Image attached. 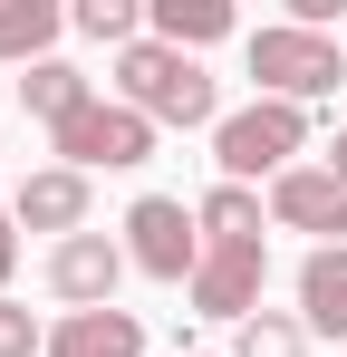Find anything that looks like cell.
<instances>
[{
	"label": "cell",
	"mask_w": 347,
	"mask_h": 357,
	"mask_svg": "<svg viewBox=\"0 0 347 357\" xmlns=\"http://www.w3.org/2000/svg\"><path fill=\"white\" fill-rule=\"evenodd\" d=\"M241 59H251V77H261V97H280V107H309V97H338L347 87V49L328 39V29L270 20V29L241 39Z\"/></svg>",
	"instance_id": "1"
},
{
	"label": "cell",
	"mask_w": 347,
	"mask_h": 357,
	"mask_svg": "<svg viewBox=\"0 0 347 357\" xmlns=\"http://www.w3.org/2000/svg\"><path fill=\"white\" fill-rule=\"evenodd\" d=\"M116 97H125L135 116H155V126H222L213 116L203 59H183V49H164V39H135V49L116 59Z\"/></svg>",
	"instance_id": "2"
},
{
	"label": "cell",
	"mask_w": 347,
	"mask_h": 357,
	"mask_svg": "<svg viewBox=\"0 0 347 357\" xmlns=\"http://www.w3.org/2000/svg\"><path fill=\"white\" fill-rule=\"evenodd\" d=\"M309 145V107H280V97H251L241 116L213 126V165H222V183H280L289 174V155Z\"/></svg>",
	"instance_id": "3"
},
{
	"label": "cell",
	"mask_w": 347,
	"mask_h": 357,
	"mask_svg": "<svg viewBox=\"0 0 347 357\" xmlns=\"http://www.w3.org/2000/svg\"><path fill=\"white\" fill-rule=\"evenodd\" d=\"M125 261H135L145 280H183V290H193V271H203V213L174 203V193H135V213H125Z\"/></svg>",
	"instance_id": "4"
},
{
	"label": "cell",
	"mask_w": 347,
	"mask_h": 357,
	"mask_svg": "<svg viewBox=\"0 0 347 357\" xmlns=\"http://www.w3.org/2000/svg\"><path fill=\"white\" fill-rule=\"evenodd\" d=\"M49 145L68 155V174H97V165L125 174V165H145V155H155V116H135L125 97H97V107H77V116L58 126Z\"/></svg>",
	"instance_id": "5"
},
{
	"label": "cell",
	"mask_w": 347,
	"mask_h": 357,
	"mask_svg": "<svg viewBox=\"0 0 347 357\" xmlns=\"http://www.w3.org/2000/svg\"><path fill=\"white\" fill-rule=\"evenodd\" d=\"M261 290H270V251L261 241H203V271H193V309L203 319H261Z\"/></svg>",
	"instance_id": "6"
},
{
	"label": "cell",
	"mask_w": 347,
	"mask_h": 357,
	"mask_svg": "<svg viewBox=\"0 0 347 357\" xmlns=\"http://www.w3.org/2000/svg\"><path fill=\"white\" fill-rule=\"evenodd\" d=\"M270 222L280 232H318V251H347V183L328 165H289L270 183Z\"/></svg>",
	"instance_id": "7"
},
{
	"label": "cell",
	"mask_w": 347,
	"mask_h": 357,
	"mask_svg": "<svg viewBox=\"0 0 347 357\" xmlns=\"http://www.w3.org/2000/svg\"><path fill=\"white\" fill-rule=\"evenodd\" d=\"M116 280H125V251H116L107 232H77L49 251V290L68 299V309H116Z\"/></svg>",
	"instance_id": "8"
},
{
	"label": "cell",
	"mask_w": 347,
	"mask_h": 357,
	"mask_svg": "<svg viewBox=\"0 0 347 357\" xmlns=\"http://www.w3.org/2000/svg\"><path fill=\"white\" fill-rule=\"evenodd\" d=\"M10 213H20V232H58V241H77V232H87V174L39 165V174H20Z\"/></svg>",
	"instance_id": "9"
},
{
	"label": "cell",
	"mask_w": 347,
	"mask_h": 357,
	"mask_svg": "<svg viewBox=\"0 0 347 357\" xmlns=\"http://www.w3.org/2000/svg\"><path fill=\"white\" fill-rule=\"evenodd\" d=\"M49 357H145V319L135 309H68L49 328Z\"/></svg>",
	"instance_id": "10"
},
{
	"label": "cell",
	"mask_w": 347,
	"mask_h": 357,
	"mask_svg": "<svg viewBox=\"0 0 347 357\" xmlns=\"http://www.w3.org/2000/svg\"><path fill=\"white\" fill-rule=\"evenodd\" d=\"M20 107H29V116H39V126L58 135V126L77 116V107H97V87H87V68H68V59H39L29 77H20Z\"/></svg>",
	"instance_id": "11"
},
{
	"label": "cell",
	"mask_w": 347,
	"mask_h": 357,
	"mask_svg": "<svg viewBox=\"0 0 347 357\" xmlns=\"http://www.w3.org/2000/svg\"><path fill=\"white\" fill-rule=\"evenodd\" d=\"M299 319L318 338H347V251H309L299 261Z\"/></svg>",
	"instance_id": "12"
},
{
	"label": "cell",
	"mask_w": 347,
	"mask_h": 357,
	"mask_svg": "<svg viewBox=\"0 0 347 357\" xmlns=\"http://www.w3.org/2000/svg\"><path fill=\"white\" fill-rule=\"evenodd\" d=\"M58 29H68L58 0H0V68H39Z\"/></svg>",
	"instance_id": "13"
},
{
	"label": "cell",
	"mask_w": 347,
	"mask_h": 357,
	"mask_svg": "<svg viewBox=\"0 0 347 357\" xmlns=\"http://www.w3.org/2000/svg\"><path fill=\"white\" fill-rule=\"evenodd\" d=\"M155 39L164 49H213V39H231V0H155Z\"/></svg>",
	"instance_id": "14"
},
{
	"label": "cell",
	"mask_w": 347,
	"mask_h": 357,
	"mask_svg": "<svg viewBox=\"0 0 347 357\" xmlns=\"http://www.w3.org/2000/svg\"><path fill=\"white\" fill-rule=\"evenodd\" d=\"M193 213H203V241H261V193L251 183H213Z\"/></svg>",
	"instance_id": "15"
},
{
	"label": "cell",
	"mask_w": 347,
	"mask_h": 357,
	"mask_svg": "<svg viewBox=\"0 0 347 357\" xmlns=\"http://www.w3.org/2000/svg\"><path fill=\"white\" fill-rule=\"evenodd\" d=\"M231 357H309V319H289V309H261V319H241Z\"/></svg>",
	"instance_id": "16"
},
{
	"label": "cell",
	"mask_w": 347,
	"mask_h": 357,
	"mask_svg": "<svg viewBox=\"0 0 347 357\" xmlns=\"http://www.w3.org/2000/svg\"><path fill=\"white\" fill-rule=\"evenodd\" d=\"M77 29H87V39H107L116 59H125V49L145 39V10H135V0H77Z\"/></svg>",
	"instance_id": "17"
},
{
	"label": "cell",
	"mask_w": 347,
	"mask_h": 357,
	"mask_svg": "<svg viewBox=\"0 0 347 357\" xmlns=\"http://www.w3.org/2000/svg\"><path fill=\"white\" fill-rule=\"evenodd\" d=\"M49 357V328H39V319H29V309H20V299H0V357Z\"/></svg>",
	"instance_id": "18"
},
{
	"label": "cell",
	"mask_w": 347,
	"mask_h": 357,
	"mask_svg": "<svg viewBox=\"0 0 347 357\" xmlns=\"http://www.w3.org/2000/svg\"><path fill=\"white\" fill-rule=\"evenodd\" d=\"M10 271H20V213H0V290H10Z\"/></svg>",
	"instance_id": "19"
},
{
	"label": "cell",
	"mask_w": 347,
	"mask_h": 357,
	"mask_svg": "<svg viewBox=\"0 0 347 357\" xmlns=\"http://www.w3.org/2000/svg\"><path fill=\"white\" fill-rule=\"evenodd\" d=\"M328 174H338V183H347V126H338V145H328Z\"/></svg>",
	"instance_id": "20"
}]
</instances>
